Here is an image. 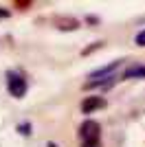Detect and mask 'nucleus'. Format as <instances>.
<instances>
[{"mask_svg": "<svg viewBox=\"0 0 145 147\" xmlns=\"http://www.w3.org/2000/svg\"><path fill=\"white\" fill-rule=\"evenodd\" d=\"M132 77H145V66H132L123 73V79H132Z\"/></svg>", "mask_w": 145, "mask_h": 147, "instance_id": "4", "label": "nucleus"}, {"mask_svg": "<svg viewBox=\"0 0 145 147\" xmlns=\"http://www.w3.org/2000/svg\"><path fill=\"white\" fill-rule=\"evenodd\" d=\"M48 147H57V145H53V143H48Z\"/></svg>", "mask_w": 145, "mask_h": 147, "instance_id": "11", "label": "nucleus"}, {"mask_svg": "<svg viewBox=\"0 0 145 147\" xmlns=\"http://www.w3.org/2000/svg\"><path fill=\"white\" fill-rule=\"evenodd\" d=\"M117 66H119V61H112L110 66H103V68H99V70H95V73H92L90 77H92V79H97V77H103V75H110V73H112V70H115Z\"/></svg>", "mask_w": 145, "mask_h": 147, "instance_id": "5", "label": "nucleus"}, {"mask_svg": "<svg viewBox=\"0 0 145 147\" xmlns=\"http://www.w3.org/2000/svg\"><path fill=\"white\" fill-rule=\"evenodd\" d=\"M84 147H99V145H84Z\"/></svg>", "mask_w": 145, "mask_h": 147, "instance_id": "10", "label": "nucleus"}, {"mask_svg": "<svg viewBox=\"0 0 145 147\" xmlns=\"http://www.w3.org/2000/svg\"><path fill=\"white\" fill-rule=\"evenodd\" d=\"M18 132L24 134V136H29L31 134V125H29V123H22V125H18Z\"/></svg>", "mask_w": 145, "mask_h": 147, "instance_id": "7", "label": "nucleus"}, {"mask_svg": "<svg viewBox=\"0 0 145 147\" xmlns=\"http://www.w3.org/2000/svg\"><path fill=\"white\" fill-rule=\"evenodd\" d=\"M0 18H9V11H5V9H0Z\"/></svg>", "mask_w": 145, "mask_h": 147, "instance_id": "9", "label": "nucleus"}, {"mask_svg": "<svg viewBox=\"0 0 145 147\" xmlns=\"http://www.w3.org/2000/svg\"><path fill=\"white\" fill-rule=\"evenodd\" d=\"M26 79H24L20 73H13V70H9L7 73V90H9V94L16 99H22L24 94H26Z\"/></svg>", "mask_w": 145, "mask_h": 147, "instance_id": "1", "label": "nucleus"}, {"mask_svg": "<svg viewBox=\"0 0 145 147\" xmlns=\"http://www.w3.org/2000/svg\"><path fill=\"white\" fill-rule=\"evenodd\" d=\"M55 22H57V24H60V29H64V31L77 29V20H70V18H57Z\"/></svg>", "mask_w": 145, "mask_h": 147, "instance_id": "6", "label": "nucleus"}, {"mask_svg": "<svg viewBox=\"0 0 145 147\" xmlns=\"http://www.w3.org/2000/svg\"><path fill=\"white\" fill-rule=\"evenodd\" d=\"M136 44H139V46H145V31H141L139 35H136Z\"/></svg>", "mask_w": 145, "mask_h": 147, "instance_id": "8", "label": "nucleus"}, {"mask_svg": "<svg viewBox=\"0 0 145 147\" xmlns=\"http://www.w3.org/2000/svg\"><path fill=\"white\" fill-rule=\"evenodd\" d=\"M103 105H106V101H103V99L88 97V99H84V103H81V112H84V114H90V112L99 110V108H103Z\"/></svg>", "mask_w": 145, "mask_h": 147, "instance_id": "3", "label": "nucleus"}, {"mask_svg": "<svg viewBox=\"0 0 145 147\" xmlns=\"http://www.w3.org/2000/svg\"><path fill=\"white\" fill-rule=\"evenodd\" d=\"M99 132H101V127H99V123L92 121V119L84 121L81 127H79V136H81L84 145H99Z\"/></svg>", "mask_w": 145, "mask_h": 147, "instance_id": "2", "label": "nucleus"}]
</instances>
